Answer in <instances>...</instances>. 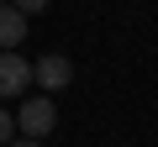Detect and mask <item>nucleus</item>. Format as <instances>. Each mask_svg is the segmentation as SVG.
<instances>
[{
    "instance_id": "obj_7",
    "label": "nucleus",
    "mask_w": 158,
    "mask_h": 147,
    "mask_svg": "<svg viewBox=\"0 0 158 147\" xmlns=\"http://www.w3.org/2000/svg\"><path fill=\"white\" fill-rule=\"evenodd\" d=\"M11 147H42V142H27V137H21V142H11Z\"/></svg>"
},
{
    "instance_id": "obj_2",
    "label": "nucleus",
    "mask_w": 158,
    "mask_h": 147,
    "mask_svg": "<svg viewBox=\"0 0 158 147\" xmlns=\"http://www.w3.org/2000/svg\"><path fill=\"white\" fill-rule=\"evenodd\" d=\"M32 79L42 84V95H53V89H69V84H74V63H69L63 53H42V58L32 63Z\"/></svg>"
},
{
    "instance_id": "obj_5",
    "label": "nucleus",
    "mask_w": 158,
    "mask_h": 147,
    "mask_svg": "<svg viewBox=\"0 0 158 147\" xmlns=\"http://www.w3.org/2000/svg\"><path fill=\"white\" fill-rule=\"evenodd\" d=\"M11 137H16V116L0 110V147H11Z\"/></svg>"
},
{
    "instance_id": "obj_3",
    "label": "nucleus",
    "mask_w": 158,
    "mask_h": 147,
    "mask_svg": "<svg viewBox=\"0 0 158 147\" xmlns=\"http://www.w3.org/2000/svg\"><path fill=\"white\" fill-rule=\"evenodd\" d=\"M32 84V63L21 53H0V100H16Z\"/></svg>"
},
{
    "instance_id": "obj_8",
    "label": "nucleus",
    "mask_w": 158,
    "mask_h": 147,
    "mask_svg": "<svg viewBox=\"0 0 158 147\" xmlns=\"http://www.w3.org/2000/svg\"><path fill=\"white\" fill-rule=\"evenodd\" d=\"M0 6H11V0H0Z\"/></svg>"
},
{
    "instance_id": "obj_1",
    "label": "nucleus",
    "mask_w": 158,
    "mask_h": 147,
    "mask_svg": "<svg viewBox=\"0 0 158 147\" xmlns=\"http://www.w3.org/2000/svg\"><path fill=\"white\" fill-rule=\"evenodd\" d=\"M53 121H58V105H53L48 95L21 100V110H16V126H21V137H27V142H42V137L53 131Z\"/></svg>"
},
{
    "instance_id": "obj_6",
    "label": "nucleus",
    "mask_w": 158,
    "mask_h": 147,
    "mask_svg": "<svg viewBox=\"0 0 158 147\" xmlns=\"http://www.w3.org/2000/svg\"><path fill=\"white\" fill-rule=\"evenodd\" d=\"M11 6H16L21 16H32V11H48V0H11Z\"/></svg>"
},
{
    "instance_id": "obj_4",
    "label": "nucleus",
    "mask_w": 158,
    "mask_h": 147,
    "mask_svg": "<svg viewBox=\"0 0 158 147\" xmlns=\"http://www.w3.org/2000/svg\"><path fill=\"white\" fill-rule=\"evenodd\" d=\"M21 37H27V16L16 6H0V53H16Z\"/></svg>"
}]
</instances>
